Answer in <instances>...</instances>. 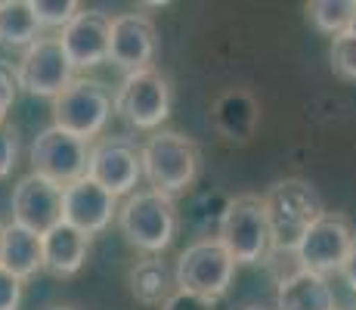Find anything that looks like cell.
<instances>
[{"label":"cell","mask_w":356,"mask_h":310,"mask_svg":"<svg viewBox=\"0 0 356 310\" xmlns=\"http://www.w3.org/2000/svg\"><path fill=\"white\" fill-rule=\"evenodd\" d=\"M143 177L155 192L174 199L195 183L202 171V153L193 137H183L177 130H159L140 149Z\"/></svg>","instance_id":"cell-1"},{"label":"cell","mask_w":356,"mask_h":310,"mask_svg":"<svg viewBox=\"0 0 356 310\" xmlns=\"http://www.w3.org/2000/svg\"><path fill=\"white\" fill-rule=\"evenodd\" d=\"M264 211L270 220L273 251H294L307 226L325 215L323 196L316 192V186L298 180V177H285V180L273 183L264 196Z\"/></svg>","instance_id":"cell-2"},{"label":"cell","mask_w":356,"mask_h":310,"mask_svg":"<svg viewBox=\"0 0 356 310\" xmlns=\"http://www.w3.org/2000/svg\"><path fill=\"white\" fill-rule=\"evenodd\" d=\"M118 230L127 239V245L140 248L146 254H161L177 236V205L174 199L161 196L155 189L130 192L127 202L118 208Z\"/></svg>","instance_id":"cell-3"},{"label":"cell","mask_w":356,"mask_h":310,"mask_svg":"<svg viewBox=\"0 0 356 310\" xmlns=\"http://www.w3.org/2000/svg\"><path fill=\"white\" fill-rule=\"evenodd\" d=\"M217 242L227 248V254L236 264H260L266 261L273 248L270 236V220L264 211V199L260 196H236L220 211V224H217Z\"/></svg>","instance_id":"cell-4"},{"label":"cell","mask_w":356,"mask_h":310,"mask_svg":"<svg viewBox=\"0 0 356 310\" xmlns=\"http://www.w3.org/2000/svg\"><path fill=\"white\" fill-rule=\"evenodd\" d=\"M232 277H236V261L217 239H198V242L186 245L174 267L177 292L198 295L211 304L229 292Z\"/></svg>","instance_id":"cell-5"},{"label":"cell","mask_w":356,"mask_h":310,"mask_svg":"<svg viewBox=\"0 0 356 310\" xmlns=\"http://www.w3.org/2000/svg\"><path fill=\"white\" fill-rule=\"evenodd\" d=\"M115 112L112 93L102 81L93 78H74L63 93L53 100V127L90 143L106 130L108 118Z\"/></svg>","instance_id":"cell-6"},{"label":"cell","mask_w":356,"mask_h":310,"mask_svg":"<svg viewBox=\"0 0 356 310\" xmlns=\"http://www.w3.org/2000/svg\"><path fill=\"white\" fill-rule=\"evenodd\" d=\"M115 112L136 130H155L170 115L174 106V87L168 75L159 68H143L121 81L115 93Z\"/></svg>","instance_id":"cell-7"},{"label":"cell","mask_w":356,"mask_h":310,"mask_svg":"<svg viewBox=\"0 0 356 310\" xmlns=\"http://www.w3.org/2000/svg\"><path fill=\"white\" fill-rule=\"evenodd\" d=\"M356 245V233L350 226V220L344 215H325L316 217L307 233L298 239L294 245V258H298L300 270L319 273V277H328V273H338L344 258L350 254V248Z\"/></svg>","instance_id":"cell-8"},{"label":"cell","mask_w":356,"mask_h":310,"mask_svg":"<svg viewBox=\"0 0 356 310\" xmlns=\"http://www.w3.org/2000/svg\"><path fill=\"white\" fill-rule=\"evenodd\" d=\"M19 91L44 100H56L74 81V68L68 62L59 38H38L31 47L22 50V59L16 62Z\"/></svg>","instance_id":"cell-9"},{"label":"cell","mask_w":356,"mask_h":310,"mask_svg":"<svg viewBox=\"0 0 356 310\" xmlns=\"http://www.w3.org/2000/svg\"><path fill=\"white\" fill-rule=\"evenodd\" d=\"M87 155H90V146L84 140L50 124L31 143V174L44 177V180L56 186H68L87 177Z\"/></svg>","instance_id":"cell-10"},{"label":"cell","mask_w":356,"mask_h":310,"mask_svg":"<svg viewBox=\"0 0 356 310\" xmlns=\"http://www.w3.org/2000/svg\"><path fill=\"white\" fill-rule=\"evenodd\" d=\"M87 177L115 199L130 196L136 189V183L143 180L140 149L124 137L93 143L90 155H87Z\"/></svg>","instance_id":"cell-11"},{"label":"cell","mask_w":356,"mask_h":310,"mask_svg":"<svg viewBox=\"0 0 356 310\" xmlns=\"http://www.w3.org/2000/svg\"><path fill=\"white\" fill-rule=\"evenodd\" d=\"M159 53V31L155 22L143 13H121L108 19V59L121 72L134 75L143 68H152Z\"/></svg>","instance_id":"cell-12"},{"label":"cell","mask_w":356,"mask_h":310,"mask_svg":"<svg viewBox=\"0 0 356 310\" xmlns=\"http://www.w3.org/2000/svg\"><path fill=\"white\" fill-rule=\"evenodd\" d=\"M59 220H63V186L38 174H25L13 186V224L40 236Z\"/></svg>","instance_id":"cell-13"},{"label":"cell","mask_w":356,"mask_h":310,"mask_svg":"<svg viewBox=\"0 0 356 310\" xmlns=\"http://www.w3.org/2000/svg\"><path fill=\"white\" fill-rule=\"evenodd\" d=\"M118 215V199L108 196L102 186H97L90 177L63 186V220L74 230L97 236Z\"/></svg>","instance_id":"cell-14"},{"label":"cell","mask_w":356,"mask_h":310,"mask_svg":"<svg viewBox=\"0 0 356 310\" xmlns=\"http://www.w3.org/2000/svg\"><path fill=\"white\" fill-rule=\"evenodd\" d=\"M72 68H97L108 59V16L99 10H84L59 34Z\"/></svg>","instance_id":"cell-15"},{"label":"cell","mask_w":356,"mask_h":310,"mask_svg":"<svg viewBox=\"0 0 356 310\" xmlns=\"http://www.w3.org/2000/svg\"><path fill=\"white\" fill-rule=\"evenodd\" d=\"M87 251H90V236L74 230L65 220L40 233V270L53 273L59 279L74 277L87 264Z\"/></svg>","instance_id":"cell-16"},{"label":"cell","mask_w":356,"mask_h":310,"mask_svg":"<svg viewBox=\"0 0 356 310\" xmlns=\"http://www.w3.org/2000/svg\"><path fill=\"white\" fill-rule=\"evenodd\" d=\"M214 127L227 143L245 146L254 137L260 121V106L248 91H227L214 102Z\"/></svg>","instance_id":"cell-17"},{"label":"cell","mask_w":356,"mask_h":310,"mask_svg":"<svg viewBox=\"0 0 356 310\" xmlns=\"http://www.w3.org/2000/svg\"><path fill=\"white\" fill-rule=\"evenodd\" d=\"M276 310H338V298L325 277L310 270H294L285 279H279Z\"/></svg>","instance_id":"cell-18"},{"label":"cell","mask_w":356,"mask_h":310,"mask_svg":"<svg viewBox=\"0 0 356 310\" xmlns=\"http://www.w3.org/2000/svg\"><path fill=\"white\" fill-rule=\"evenodd\" d=\"M0 270L13 273L19 282L40 270V236L19 224L0 226Z\"/></svg>","instance_id":"cell-19"},{"label":"cell","mask_w":356,"mask_h":310,"mask_svg":"<svg viewBox=\"0 0 356 310\" xmlns=\"http://www.w3.org/2000/svg\"><path fill=\"white\" fill-rule=\"evenodd\" d=\"M127 286H130V295H134L140 304L159 307L170 298V292H174V273L168 270V264H164L161 258H146L130 267Z\"/></svg>","instance_id":"cell-20"},{"label":"cell","mask_w":356,"mask_h":310,"mask_svg":"<svg viewBox=\"0 0 356 310\" xmlns=\"http://www.w3.org/2000/svg\"><path fill=\"white\" fill-rule=\"evenodd\" d=\"M38 31L31 0H0V44L25 50L38 40Z\"/></svg>","instance_id":"cell-21"},{"label":"cell","mask_w":356,"mask_h":310,"mask_svg":"<svg viewBox=\"0 0 356 310\" xmlns=\"http://www.w3.org/2000/svg\"><path fill=\"white\" fill-rule=\"evenodd\" d=\"M350 13H353V0H313V3H307L310 22L323 34H332V38L347 31Z\"/></svg>","instance_id":"cell-22"},{"label":"cell","mask_w":356,"mask_h":310,"mask_svg":"<svg viewBox=\"0 0 356 310\" xmlns=\"http://www.w3.org/2000/svg\"><path fill=\"white\" fill-rule=\"evenodd\" d=\"M31 13L38 19V29H65L81 13L78 0H31Z\"/></svg>","instance_id":"cell-23"},{"label":"cell","mask_w":356,"mask_h":310,"mask_svg":"<svg viewBox=\"0 0 356 310\" xmlns=\"http://www.w3.org/2000/svg\"><path fill=\"white\" fill-rule=\"evenodd\" d=\"M332 68L338 78L356 81V34L344 31L332 40Z\"/></svg>","instance_id":"cell-24"},{"label":"cell","mask_w":356,"mask_h":310,"mask_svg":"<svg viewBox=\"0 0 356 310\" xmlns=\"http://www.w3.org/2000/svg\"><path fill=\"white\" fill-rule=\"evenodd\" d=\"M19 100V78H16V65H10L6 59H0V124L6 121L10 109Z\"/></svg>","instance_id":"cell-25"},{"label":"cell","mask_w":356,"mask_h":310,"mask_svg":"<svg viewBox=\"0 0 356 310\" xmlns=\"http://www.w3.org/2000/svg\"><path fill=\"white\" fill-rule=\"evenodd\" d=\"M16 162H19V134L16 127H10L3 121L0 124V180H6L13 174Z\"/></svg>","instance_id":"cell-26"},{"label":"cell","mask_w":356,"mask_h":310,"mask_svg":"<svg viewBox=\"0 0 356 310\" xmlns=\"http://www.w3.org/2000/svg\"><path fill=\"white\" fill-rule=\"evenodd\" d=\"M22 304V282L13 273L0 270V310H19Z\"/></svg>","instance_id":"cell-27"},{"label":"cell","mask_w":356,"mask_h":310,"mask_svg":"<svg viewBox=\"0 0 356 310\" xmlns=\"http://www.w3.org/2000/svg\"><path fill=\"white\" fill-rule=\"evenodd\" d=\"M161 310H214V304L189 292H170V298L161 304Z\"/></svg>","instance_id":"cell-28"},{"label":"cell","mask_w":356,"mask_h":310,"mask_svg":"<svg viewBox=\"0 0 356 310\" xmlns=\"http://www.w3.org/2000/svg\"><path fill=\"white\" fill-rule=\"evenodd\" d=\"M341 277H344V282H347V288L356 295V245L350 248V254L344 258V264H341Z\"/></svg>","instance_id":"cell-29"},{"label":"cell","mask_w":356,"mask_h":310,"mask_svg":"<svg viewBox=\"0 0 356 310\" xmlns=\"http://www.w3.org/2000/svg\"><path fill=\"white\" fill-rule=\"evenodd\" d=\"M347 31L356 34V0H353V13H350V25H347Z\"/></svg>","instance_id":"cell-30"},{"label":"cell","mask_w":356,"mask_h":310,"mask_svg":"<svg viewBox=\"0 0 356 310\" xmlns=\"http://www.w3.org/2000/svg\"><path fill=\"white\" fill-rule=\"evenodd\" d=\"M50 310H74V307H50Z\"/></svg>","instance_id":"cell-31"},{"label":"cell","mask_w":356,"mask_h":310,"mask_svg":"<svg viewBox=\"0 0 356 310\" xmlns=\"http://www.w3.org/2000/svg\"><path fill=\"white\" fill-rule=\"evenodd\" d=\"M248 310H260V307H248Z\"/></svg>","instance_id":"cell-32"}]
</instances>
